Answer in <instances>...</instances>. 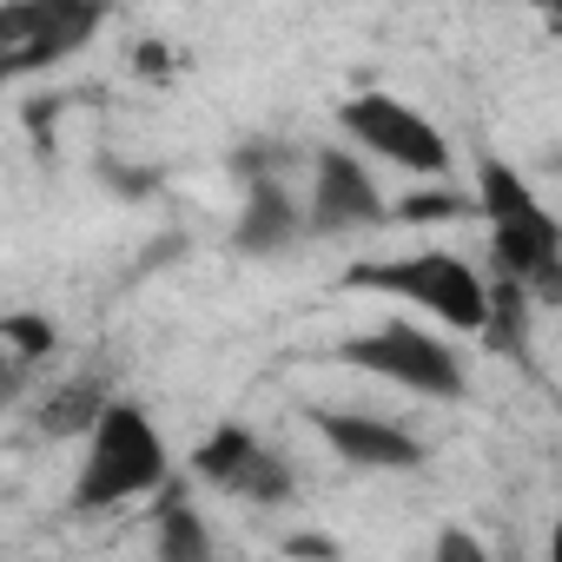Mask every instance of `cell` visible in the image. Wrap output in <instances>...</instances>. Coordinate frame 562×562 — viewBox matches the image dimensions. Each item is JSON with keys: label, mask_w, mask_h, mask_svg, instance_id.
Listing matches in <instances>:
<instances>
[{"label": "cell", "mask_w": 562, "mask_h": 562, "mask_svg": "<svg viewBox=\"0 0 562 562\" xmlns=\"http://www.w3.org/2000/svg\"><path fill=\"white\" fill-rule=\"evenodd\" d=\"M476 218L490 232V265L503 285L562 312V218L496 153H476Z\"/></svg>", "instance_id": "cell-1"}, {"label": "cell", "mask_w": 562, "mask_h": 562, "mask_svg": "<svg viewBox=\"0 0 562 562\" xmlns=\"http://www.w3.org/2000/svg\"><path fill=\"white\" fill-rule=\"evenodd\" d=\"M345 292H371V299H397V305H417L430 318H443L450 331H490L496 318V285H490V271L470 265L463 251H404V258H378V265H351L338 278Z\"/></svg>", "instance_id": "cell-2"}, {"label": "cell", "mask_w": 562, "mask_h": 562, "mask_svg": "<svg viewBox=\"0 0 562 562\" xmlns=\"http://www.w3.org/2000/svg\"><path fill=\"white\" fill-rule=\"evenodd\" d=\"M172 483L179 476H172V450H166L159 424L146 417V404L120 397L106 411V424L87 437V457L74 470L67 503H74V516H106V509H120L133 496H153V490H172Z\"/></svg>", "instance_id": "cell-3"}, {"label": "cell", "mask_w": 562, "mask_h": 562, "mask_svg": "<svg viewBox=\"0 0 562 562\" xmlns=\"http://www.w3.org/2000/svg\"><path fill=\"white\" fill-rule=\"evenodd\" d=\"M338 364L371 371L378 384H397V391L430 397V404H457V397L470 391L463 358H457L437 331H424V325H411V318H391V325H378V331L345 338V345H338Z\"/></svg>", "instance_id": "cell-4"}, {"label": "cell", "mask_w": 562, "mask_h": 562, "mask_svg": "<svg viewBox=\"0 0 562 562\" xmlns=\"http://www.w3.org/2000/svg\"><path fill=\"white\" fill-rule=\"evenodd\" d=\"M338 126H345V139H351L358 153H371V159H384V166H397V172L443 179V172L457 166L450 133H443L424 106H411V100H397V93H384V87L351 93V100L338 106Z\"/></svg>", "instance_id": "cell-5"}, {"label": "cell", "mask_w": 562, "mask_h": 562, "mask_svg": "<svg viewBox=\"0 0 562 562\" xmlns=\"http://www.w3.org/2000/svg\"><path fill=\"white\" fill-rule=\"evenodd\" d=\"M186 483L192 490H212V496H232V503H251V509H285L299 496L292 457L278 450V443H265L251 424H218L192 450Z\"/></svg>", "instance_id": "cell-6"}, {"label": "cell", "mask_w": 562, "mask_h": 562, "mask_svg": "<svg viewBox=\"0 0 562 562\" xmlns=\"http://www.w3.org/2000/svg\"><path fill=\"white\" fill-rule=\"evenodd\" d=\"M100 27H106V8H93V0H8L0 8V54H8L0 74L27 80L41 67H60Z\"/></svg>", "instance_id": "cell-7"}, {"label": "cell", "mask_w": 562, "mask_h": 562, "mask_svg": "<svg viewBox=\"0 0 562 562\" xmlns=\"http://www.w3.org/2000/svg\"><path fill=\"white\" fill-rule=\"evenodd\" d=\"M305 166H312V192H305L312 238H351V232L391 225V199L371 179L358 146H318V153H305Z\"/></svg>", "instance_id": "cell-8"}, {"label": "cell", "mask_w": 562, "mask_h": 562, "mask_svg": "<svg viewBox=\"0 0 562 562\" xmlns=\"http://www.w3.org/2000/svg\"><path fill=\"white\" fill-rule=\"evenodd\" d=\"M113 404H120V358L113 351H93V358H80L74 371H60L47 384V397L34 404V430L47 443H74V437L87 443L106 424Z\"/></svg>", "instance_id": "cell-9"}, {"label": "cell", "mask_w": 562, "mask_h": 562, "mask_svg": "<svg viewBox=\"0 0 562 562\" xmlns=\"http://www.w3.org/2000/svg\"><path fill=\"white\" fill-rule=\"evenodd\" d=\"M312 417V430L331 443V457L345 463V470H371V476H391V470H417L430 450H424V437H411L397 417H371V411H338V404H318V411H305Z\"/></svg>", "instance_id": "cell-10"}, {"label": "cell", "mask_w": 562, "mask_h": 562, "mask_svg": "<svg viewBox=\"0 0 562 562\" xmlns=\"http://www.w3.org/2000/svg\"><path fill=\"white\" fill-rule=\"evenodd\" d=\"M305 238H312V218H305V199H292L285 179L245 186V205L232 218V251L238 258H285Z\"/></svg>", "instance_id": "cell-11"}, {"label": "cell", "mask_w": 562, "mask_h": 562, "mask_svg": "<svg viewBox=\"0 0 562 562\" xmlns=\"http://www.w3.org/2000/svg\"><path fill=\"white\" fill-rule=\"evenodd\" d=\"M153 562H218V536L192 503V483L159 490L153 509Z\"/></svg>", "instance_id": "cell-12"}, {"label": "cell", "mask_w": 562, "mask_h": 562, "mask_svg": "<svg viewBox=\"0 0 562 562\" xmlns=\"http://www.w3.org/2000/svg\"><path fill=\"white\" fill-rule=\"evenodd\" d=\"M0 345H8V397H21L27 378H34L41 364H54L60 331H54V318H41V312H8V318H0Z\"/></svg>", "instance_id": "cell-13"}, {"label": "cell", "mask_w": 562, "mask_h": 562, "mask_svg": "<svg viewBox=\"0 0 562 562\" xmlns=\"http://www.w3.org/2000/svg\"><path fill=\"white\" fill-rule=\"evenodd\" d=\"M397 225H450V218H476V192H450V186H417L404 199H391Z\"/></svg>", "instance_id": "cell-14"}, {"label": "cell", "mask_w": 562, "mask_h": 562, "mask_svg": "<svg viewBox=\"0 0 562 562\" xmlns=\"http://www.w3.org/2000/svg\"><path fill=\"white\" fill-rule=\"evenodd\" d=\"M285 159H292L285 139H245V146L232 153V172H238L245 186H258V179H285Z\"/></svg>", "instance_id": "cell-15"}, {"label": "cell", "mask_w": 562, "mask_h": 562, "mask_svg": "<svg viewBox=\"0 0 562 562\" xmlns=\"http://www.w3.org/2000/svg\"><path fill=\"white\" fill-rule=\"evenodd\" d=\"M430 562H490V549H483V536H476V529L443 522V529H437V542H430Z\"/></svg>", "instance_id": "cell-16"}, {"label": "cell", "mask_w": 562, "mask_h": 562, "mask_svg": "<svg viewBox=\"0 0 562 562\" xmlns=\"http://www.w3.org/2000/svg\"><path fill=\"white\" fill-rule=\"evenodd\" d=\"M100 179H113L126 199H139V192H153V186H159V172H126V166H113V159L100 166Z\"/></svg>", "instance_id": "cell-17"}, {"label": "cell", "mask_w": 562, "mask_h": 562, "mask_svg": "<svg viewBox=\"0 0 562 562\" xmlns=\"http://www.w3.org/2000/svg\"><path fill=\"white\" fill-rule=\"evenodd\" d=\"M285 555H299V562H338V549H331L325 536H292Z\"/></svg>", "instance_id": "cell-18"}, {"label": "cell", "mask_w": 562, "mask_h": 562, "mask_svg": "<svg viewBox=\"0 0 562 562\" xmlns=\"http://www.w3.org/2000/svg\"><path fill=\"white\" fill-rule=\"evenodd\" d=\"M133 67H139V74H159V80H166V67H172V60H166V47H153V41H146V47H133Z\"/></svg>", "instance_id": "cell-19"}, {"label": "cell", "mask_w": 562, "mask_h": 562, "mask_svg": "<svg viewBox=\"0 0 562 562\" xmlns=\"http://www.w3.org/2000/svg\"><path fill=\"white\" fill-rule=\"evenodd\" d=\"M549 562H562V516H555V529H549Z\"/></svg>", "instance_id": "cell-20"}, {"label": "cell", "mask_w": 562, "mask_h": 562, "mask_svg": "<svg viewBox=\"0 0 562 562\" xmlns=\"http://www.w3.org/2000/svg\"><path fill=\"white\" fill-rule=\"evenodd\" d=\"M549 21H555V27H562V14H549Z\"/></svg>", "instance_id": "cell-21"}]
</instances>
